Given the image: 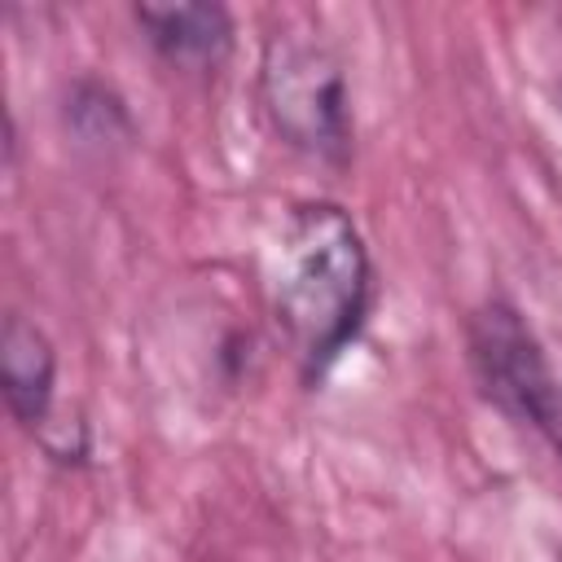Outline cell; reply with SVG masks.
Listing matches in <instances>:
<instances>
[{
	"label": "cell",
	"instance_id": "obj_3",
	"mask_svg": "<svg viewBox=\"0 0 562 562\" xmlns=\"http://www.w3.org/2000/svg\"><path fill=\"white\" fill-rule=\"evenodd\" d=\"M470 360L483 391L509 417L536 426L562 448V382L514 307L487 303L470 316Z\"/></svg>",
	"mask_w": 562,
	"mask_h": 562
},
{
	"label": "cell",
	"instance_id": "obj_2",
	"mask_svg": "<svg viewBox=\"0 0 562 562\" xmlns=\"http://www.w3.org/2000/svg\"><path fill=\"white\" fill-rule=\"evenodd\" d=\"M263 110L277 136L316 158H342L351 145V110L342 66L303 35H277L259 66Z\"/></svg>",
	"mask_w": 562,
	"mask_h": 562
},
{
	"label": "cell",
	"instance_id": "obj_5",
	"mask_svg": "<svg viewBox=\"0 0 562 562\" xmlns=\"http://www.w3.org/2000/svg\"><path fill=\"white\" fill-rule=\"evenodd\" d=\"M149 44L180 66H215L228 53L233 22L220 4H136Z\"/></svg>",
	"mask_w": 562,
	"mask_h": 562
},
{
	"label": "cell",
	"instance_id": "obj_1",
	"mask_svg": "<svg viewBox=\"0 0 562 562\" xmlns=\"http://www.w3.org/2000/svg\"><path fill=\"white\" fill-rule=\"evenodd\" d=\"M369 250L334 202L294 206L277 255V321L307 369H325L360 329L369 307Z\"/></svg>",
	"mask_w": 562,
	"mask_h": 562
},
{
	"label": "cell",
	"instance_id": "obj_4",
	"mask_svg": "<svg viewBox=\"0 0 562 562\" xmlns=\"http://www.w3.org/2000/svg\"><path fill=\"white\" fill-rule=\"evenodd\" d=\"M53 373H57V356H53V342L44 338V329L31 325L26 316L9 312L0 325V386H4L9 413L31 430L44 426V417H48Z\"/></svg>",
	"mask_w": 562,
	"mask_h": 562
}]
</instances>
